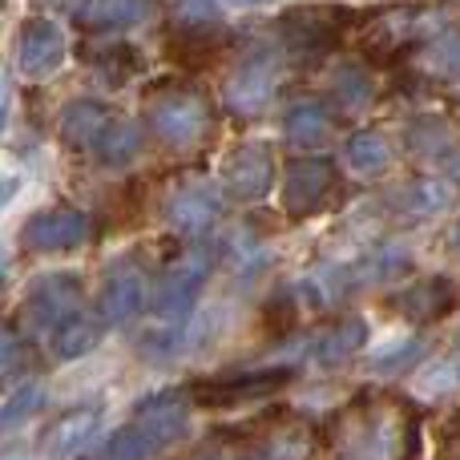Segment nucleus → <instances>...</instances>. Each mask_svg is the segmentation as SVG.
<instances>
[{"instance_id":"f257e3e1","label":"nucleus","mask_w":460,"mask_h":460,"mask_svg":"<svg viewBox=\"0 0 460 460\" xmlns=\"http://www.w3.org/2000/svg\"><path fill=\"white\" fill-rule=\"evenodd\" d=\"M327 445L335 460H416L420 416L412 400L392 392H359L332 424Z\"/></svg>"},{"instance_id":"f03ea898","label":"nucleus","mask_w":460,"mask_h":460,"mask_svg":"<svg viewBox=\"0 0 460 460\" xmlns=\"http://www.w3.org/2000/svg\"><path fill=\"white\" fill-rule=\"evenodd\" d=\"M146 118L158 142H166L170 150H199L215 134V105L190 81L166 77L158 85H150L146 93Z\"/></svg>"},{"instance_id":"7ed1b4c3","label":"nucleus","mask_w":460,"mask_h":460,"mask_svg":"<svg viewBox=\"0 0 460 460\" xmlns=\"http://www.w3.org/2000/svg\"><path fill=\"white\" fill-rule=\"evenodd\" d=\"M319 432L299 416H262L254 429L238 437L234 448H223L226 460H311Z\"/></svg>"},{"instance_id":"20e7f679","label":"nucleus","mask_w":460,"mask_h":460,"mask_svg":"<svg viewBox=\"0 0 460 460\" xmlns=\"http://www.w3.org/2000/svg\"><path fill=\"white\" fill-rule=\"evenodd\" d=\"M81 279L69 275V270H57V275H40L37 283L29 287L24 295V307H21V323L29 335H45L53 340L69 319L81 315Z\"/></svg>"},{"instance_id":"39448f33","label":"nucleus","mask_w":460,"mask_h":460,"mask_svg":"<svg viewBox=\"0 0 460 460\" xmlns=\"http://www.w3.org/2000/svg\"><path fill=\"white\" fill-rule=\"evenodd\" d=\"M340 194V166L332 158H295L283 170V210L291 223H307Z\"/></svg>"},{"instance_id":"423d86ee","label":"nucleus","mask_w":460,"mask_h":460,"mask_svg":"<svg viewBox=\"0 0 460 460\" xmlns=\"http://www.w3.org/2000/svg\"><path fill=\"white\" fill-rule=\"evenodd\" d=\"M210 270H215V259H210L207 246H190L178 262H170L162 283L154 287V315L162 323H182L190 303L199 299L202 283L210 279Z\"/></svg>"},{"instance_id":"0eeeda50","label":"nucleus","mask_w":460,"mask_h":460,"mask_svg":"<svg viewBox=\"0 0 460 460\" xmlns=\"http://www.w3.org/2000/svg\"><path fill=\"white\" fill-rule=\"evenodd\" d=\"M275 182V150L267 142H243L226 154L223 170H218V186L226 199L238 202H259Z\"/></svg>"},{"instance_id":"6e6552de","label":"nucleus","mask_w":460,"mask_h":460,"mask_svg":"<svg viewBox=\"0 0 460 460\" xmlns=\"http://www.w3.org/2000/svg\"><path fill=\"white\" fill-rule=\"evenodd\" d=\"M89 238V218L73 207H49V210H37V215L24 223L21 230V243L37 254H61V251H73Z\"/></svg>"},{"instance_id":"1a4fd4ad","label":"nucleus","mask_w":460,"mask_h":460,"mask_svg":"<svg viewBox=\"0 0 460 460\" xmlns=\"http://www.w3.org/2000/svg\"><path fill=\"white\" fill-rule=\"evenodd\" d=\"M65 61V32L49 16H29L21 24V40H16V65L24 77L40 81L49 73H57Z\"/></svg>"},{"instance_id":"9d476101","label":"nucleus","mask_w":460,"mask_h":460,"mask_svg":"<svg viewBox=\"0 0 460 460\" xmlns=\"http://www.w3.org/2000/svg\"><path fill=\"white\" fill-rule=\"evenodd\" d=\"M332 21H343V13H311V8H299V13L283 16V40L295 61H323L332 53L335 40H340V29Z\"/></svg>"},{"instance_id":"9b49d317","label":"nucleus","mask_w":460,"mask_h":460,"mask_svg":"<svg viewBox=\"0 0 460 460\" xmlns=\"http://www.w3.org/2000/svg\"><path fill=\"white\" fill-rule=\"evenodd\" d=\"M283 384H291V367H262L251 376H234V380H210V384H194V400L207 408H230V404H246L279 392Z\"/></svg>"},{"instance_id":"f8f14e48","label":"nucleus","mask_w":460,"mask_h":460,"mask_svg":"<svg viewBox=\"0 0 460 460\" xmlns=\"http://www.w3.org/2000/svg\"><path fill=\"white\" fill-rule=\"evenodd\" d=\"M388 307L396 311V315H404L408 323H437V319H445L448 311L456 307V283L445 275L420 279V283L392 295Z\"/></svg>"},{"instance_id":"ddd939ff","label":"nucleus","mask_w":460,"mask_h":460,"mask_svg":"<svg viewBox=\"0 0 460 460\" xmlns=\"http://www.w3.org/2000/svg\"><path fill=\"white\" fill-rule=\"evenodd\" d=\"M404 137H408L412 158L432 162V166H440L445 174L460 178V137H456V129L448 126L445 118H416V121H408Z\"/></svg>"},{"instance_id":"4468645a","label":"nucleus","mask_w":460,"mask_h":460,"mask_svg":"<svg viewBox=\"0 0 460 460\" xmlns=\"http://www.w3.org/2000/svg\"><path fill=\"white\" fill-rule=\"evenodd\" d=\"M150 299V279L134 267V262H121L102 287V299H97V311H102L105 323H129L137 311Z\"/></svg>"},{"instance_id":"2eb2a0df","label":"nucleus","mask_w":460,"mask_h":460,"mask_svg":"<svg viewBox=\"0 0 460 460\" xmlns=\"http://www.w3.org/2000/svg\"><path fill=\"white\" fill-rule=\"evenodd\" d=\"M275 85H279L275 57L259 53V57H251V61L238 65L234 77L226 81V105L230 110H238V113H254V110H262V105L270 102Z\"/></svg>"},{"instance_id":"dca6fc26","label":"nucleus","mask_w":460,"mask_h":460,"mask_svg":"<svg viewBox=\"0 0 460 460\" xmlns=\"http://www.w3.org/2000/svg\"><path fill=\"white\" fill-rule=\"evenodd\" d=\"M412 73L440 89H460V32H432L412 49Z\"/></svg>"},{"instance_id":"f3484780","label":"nucleus","mask_w":460,"mask_h":460,"mask_svg":"<svg viewBox=\"0 0 460 460\" xmlns=\"http://www.w3.org/2000/svg\"><path fill=\"white\" fill-rule=\"evenodd\" d=\"M113 129V113L102 102H73L61 113V137L77 150H102L105 134Z\"/></svg>"},{"instance_id":"a211bd4d","label":"nucleus","mask_w":460,"mask_h":460,"mask_svg":"<svg viewBox=\"0 0 460 460\" xmlns=\"http://www.w3.org/2000/svg\"><path fill=\"white\" fill-rule=\"evenodd\" d=\"M85 61L93 65V73L105 81V85H129V81L142 73V53H137L129 40L113 37V40H93L85 45Z\"/></svg>"},{"instance_id":"6ab92c4d","label":"nucleus","mask_w":460,"mask_h":460,"mask_svg":"<svg viewBox=\"0 0 460 460\" xmlns=\"http://www.w3.org/2000/svg\"><path fill=\"white\" fill-rule=\"evenodd\" d=\"M166 218L174 230L202 234V230L215 226V218H218V194H210L207 186H178L166 202Z\"/></svg>"},{"instance_id":"aec40b11","label":"nucleus","mask_w":460,"mask_h":460,"mask_svg":"<svg viewBox=\"0 0 460 460\" xmlns=\"http://www.w3.org/2000/svg\"><path fill=\"white\" fill-rule=\"evenodd\" d=\"M364 343H367V323L359 315H348V319H340V323H332L311 343V359H315L319 367H340V364H348Z\"/></svg>"},{"instance_id":"412c9836","label":"nucleus","mask_w":460,"mask_h":460,"mask_svg":"<svg viewBox=\"0 0 460 460\" xmlns=\"http://www.w3.org/2000/svg\"><path fill=\"white\" fill-rule=\"evenodd\" d=\"M73 16L89 32H126L134 24L150 21V4H137V0H97V4L77 8Z\"/></svg>"},{"instance_id":"4be33fe9","label":"nucleus","mask_w":460,"mask_h":460,"mask_svg":"<svg viewBox=\"0 0 460 460\" xmlns=\"http://www.w3.org/2000/svg\"><path fill=\"white\" fill-rule=\"evenodd\" d=\"M287 137H291L295 146H319L332 137L335 129V113L327 102H319V97H307V102H295L291 110H287Z\"/></svg>"},{"instance_id":"5701e85b","label":"nucleus","mask_w":460,"mask_h":460,"mask_svg":"<svg viewBox=\"0 0 460 460\" xmlns=\"http://www.w3.org/2000/svg\"><path fill=\"white\" fill-rule=\"evenodd\" d=\"M448 199H453V182L448 178H416V182L400 186L392 207L404 218H432L448 207Z\"/></svg>"},{"instance_id":"b1692460","label":"nucleus","mask_w":460,"mask_h":460,"mask_svg":"<svg viewBox=\"0 0 460 460\" xmlns=\"http://www.w3.org/2000/svg\"><path fill=\"white\" fill-rule=\"evenodd\" d=\"M97 429H102V404L73 408V412H65L61 420L53 424V432H49V453L53 456L81 453V448H89V440H93Z\"/></svg>"},{"instance_id":"393cba45","label":"nucleus","mask_w":460,"mask_h":460,"mask_svg":"<svg viewBox=\"0 0 460 460\" xmlns=\"http://www.w3.org/2000/svg\"><path fill=\"white\" fill-rule=\"evenodd\" d=\"M226 37H218V29H178L174 40H170V57L186 69H207V65L218 61Z\"/></svg>"},{"instance_id":"a878e982","label":"nucleus","mask_w":460,"mask_h":460,"mask_svg":"<svg viewBox=\"0 0 460 460\" xmlns=\"http://www.w3.org/2000/svg\"><path fill=\"white\" fill-rule=\"evenodd\" d=\"M412 270V254H408V246H380L376 254H367V259H359V267L348 270L351 283H396L400 275H408Z\"/></svg>"},{"instance_id":"bb28decb","label":"nucleus","mask_w":460,"mask_h":460,"mask_svg":"<svg viewBox=\"0 0 460 460\" xmlns=\"http://www.w3.org/2000/svg\"><path fill=\"white\" fill-rule=\"evenodd\" d=\"M343 162H348V170H356L359 178H376L388 170L392 150L376 129H359V134H351L348 146H343Z\"/></svg>"},{"instance_id":"cd10ccee","label":"nucleus","mask_w":460,"mask_h":460,"mask_svg":"<svg viewBox=\"0 0 460 460\" xmlns=\"http://www.w3.org/2000/svg\"><path fill=\"white\" fill-rule=\"evenodd\" d=\"M332 97L340 110L348 113H359L372 105L376 97V85H372V73L364 69V65H340V69L332 73Z\"/></svg>"},{"instance_id":"c85d7f7f","label":"nucleus","mask_w":460,"mask_h":460,"mask_svg":"<svg viewBox=\"0 0 460 460\" xmlns=\"http://www.w3.org/2000/svg\"><path fill=\"white\" fill-rule=\"evenodd\" d=\"M154 453H162L158 445H154L150 437H146V429H137L134 420L126 424V429H118L110 440H105L102 448H97L89 460H150Z\"/></svg>"},{"instance_id":"c756f323","label":"nucleus","mask_w":460,"mask_h":460,"mask_svg":"<svg viewBox=\"0 0 460 460\" xmlns=\"http://www.w3.org/2000/svg\"><path fill=\"white\" fill-rule=\"evenodd\" d=\"M93 343H97V323L85 315H77L49 340V351H53L57 359H81V356H89Z\"/></svg>"},{"instance_id":"7c9ffc66","label":"nucleus","mask_w":460,"mask_h":460,"mask_svg":"<svg viewBox=\"0 0 460 460\" xmlns=\"http://www.w3.org/2000/svg\"><path fill=\"white\" fill-rule=\"evenodd\" d=\"M137 150H142V129H137L134 121H113V129L105 134L97 158H102L105 166H126V162L137 158Z\"/></svg>"},{"instance_id":"2f4dec72","label":"nucleus","mask_w":460,"mask_h":460,"mask_svg":"<svg viewBox=\"0 0 460 460\" xmlns=\"http://www.w3.org/2000/svg\"><path fill=\"white\" fill-rule=\"evenodd\" d=\"M453 392H460V356H445L440 364L424 367L416 380V396L424 400H445Z\"/></svg>"},{"instance_id":"473e14b6","label":"nucleus","mask_w":460,"mask_h":460,"mask_svg":"<svg viewBox=\"0 0 460 460\" xmlns=\"http://www.w3.org/2000/svg\"><path fill=\"white\" fill-rule=\"evenodd\" d=\"M40 400H45L40 384H24V388H16L13 396L0 404V437H8V432L24 429V420H29V416L40 408Z\"/></svg>"},{"instance_id":"72a5a7b5","label":"nucleus","mask_w":460,"mask_h":460,"mask_svg":"<svg viewBox=\"0 0 460 460\" xmlns=\"http://www.w3.org/2000/svg\"><path fill=\"white\" fill-rule=\"evenodd\" d=\"M420 356H424V343H420V340L388 343V348H384L380 356L372 359V372H380V376H396V372H404L408 364H416Z\"/></svg>"},{"instance_id":"f704fd0d","label":"nucleus","mask_w":460,"mask_h":460,"mask_svg":"<svg viewBox=\"0 0 460 460\" xmlns=\"http://www.w3.org/2000/svg\"><path fill=\"white\" fill-rule=\"evenodd\" d=\"M440 460H460V408L440 429Z\"/></svg>"},{"instance_id":"c9c22d12","label":"nucleus","mask_w":460,"mask_h":460,"mask_svg":"<svg viewBox=\"0 0 460 460\" xmlns=\"http://www.w3.org/2000/svg\"><path fill=\"white\" fill-rule=\"evenodd\" d=\"M16 359H21V335L0 323V372H8Z\"/></svg>"},{"instance_id":"e433bc0d","label":"nucleus","mask_w":460,"mask_h":460,"mask_svg":"<svg viewBox=\"0 0 460 460\" xmlns=\"http://www.w3.org/2000/svg\"><path fill=\"white\" fill-rule=\"evenodd\" d=\"M453 246L460 251V218H456V226H453Z\"/></svg>"},{"instance_id":"4c0bfd02","label":"nucleus","mask_w":460,"mask_h":460,"mask_svg":"<svg viewBox=\"0 0 460 460\" xmlns=\"http://www.w3.org/2000/svg\"><path fill=\"white\" fill-rule=\"evenodd\" d=\"M0 126H4V97H0Z\"/></svg>"}]
</instances>
